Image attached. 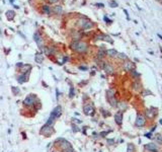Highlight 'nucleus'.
Returning a JSON list of instances; mask_svg holds the SVG:
<instances>
[{
  "label": "nucleus",
  "instance_id": "obj_1",
  "mask_svg": "<svg viewBox=\"0 0 162 152\" xmlns=\"http://www.w3.org/2000/svg\"><path fill=\"white\" fill-rule=\"evenodd\" d=\"M70 48L78 53H84L87 51V45L83 42H80V41H73L70 44Z\"/></svg>",
  "mask_w": 162,
  "mask_h": 152
},
{
  "label": "nucleus",
  "instance_id": "obj_2",
  "mask_svg": "<svg viewBox=\"0 0 162 152\" xmlns=\"http://www.w3.org/2000/svg\"><path fill=\"white\" fill-rule=\"evenodd\" d=\"M54 133V128L53 126H49V125H45L42 130H41V134L42 135H45L47 137H50L52 134Z\"/></svg>",
  "mask_w": 162,
  "mask_h": 152
},
{
  "label": "nucleus",
  "instance_id": "obj_3",
  "mask_svg": "<svg viewBox=\"0 0 162 152\" xmlns=\"http://www.w3.org/2000/svg\"><path fill=\"white\" fill-rule=\"evenodd\" d=\"M36 102H37V98H36L35 94H29V95L24 98L23 105H24V106H30V107H32V106H34V105L36 104Z\"/></svg>",
  "mask_w": 162,
  "mask_h": 152
},
{
  "label": "nucleus",
  "instance_id": "obj_4",
  "mask_svg": "<svg viewBox=\"0 0 162 152\" xmlns=\"http://www.w3.org/2000/svg\"><path fill=\"white\" fill-rule=\"evenodd\" d=\"M107 99H109L110 104L113 107H118V102L114 96V91L113 90H107Z\"/></svg>",
  "mask_w": 162,
  "mask_h": 152
},
{
  "label": "nucleus",
  "instance_id": "obj_5",
  "mask_svg": "<svg viewBox=\"0 0 162 152\" xmlns=\"http://www.w3.org/2000/svg\"><path fill=\"white\" fill-rule=\"evenodd\" d=\"M79 24L81 26V28H82L83 30H88V29H91L93 27V23L89 20H83V19H81Z\"/></svg>",
  "mask_w": 162,
  "mask_h": 152
},
{
  "label": "nucleus",
  "instance_id": "obj_6",
  "mask_svg": "<svg viewBox=\"0 0 162 152\" xmlns=\"http://www.w3.org/2000/svg\"><path fill=\"white\" fill-rule=\"evenodd\" d=\"M145 124V117L142 115H138L136 119V126L137 127H142Z\"/></svg>",
  "mask_w": 162,
  "mask_h": 152
},
{
  "label": "nucleus",
  "instance_id": "obj_7",
  "mask_svg": "<svg viewBox=\"0 0 162 152\" xmlns=\"http://www.w3.org/2000/svg\"><path fill=\"white\" fill-rule=\"evenodd\" d=\"M145 149L151 151V152H158V147L154 143H148L145 145Z\"/></svg>",
  "mask_w": 162,
  "mask_h": 152
},
{
  "label": "nucleus",
  "instance_id": "obj_8",
  "mask_svg": "<svg viewBox=\"0 0 162 152\" xmlns=\"http://www.w3.org/2000/svg\"><path fill=\"white\" fill-rule=\"evenodd\" d=\"M83 111H84V114H85V115L90 116V115H92V114L94 113V108H93L91 105H86V106L84 107Z\"/></svg>",
  "mask_w": 162,
  "mask_h": 152
},
{
  "label": "nucleus",
  "instance_id": "obj_9",
  "mask_svg": "<svg viewBox=\"0 0 162 152\" xmlns=\"http://www.w3.org/2000/svg\"><path fill=\"white\" fill-rule=\"evenodd\" d=\"M61 141H62V143H61V149H62L64 152H66L69 148H71V147H72V146H71V144H70L68 141H66L65 139H62Z\"/></svg>",
  "mask_w": 162,
  "mask_h": 152
},
{
  "label": "nucleus",
  "instance_id": "obj_10",
  "mask_svg": "<svg viewBox=\"0 0 162 152\" xmlns=\"http://www.w3.org/2000/svg\"><path fill=\"white\" fill-rule=\"evenodd\" d=\"M61 114H62V108L60 107V106H58V107H56L54 110H53V112H52V116H54L55 118H59L60 116H61Z\"/></svg>",
  "mask_w": 162,
  "mask_h": 152
},
{
  "label": "nucleus",
  "instance_id": "obj_11",
  "mask_svg": "<svg viewBox=\"0 0 162 152\" xmlns=\"http://www.w3.org/2000/svg\"><path fill=\"white\" fill-rule=\"evenodd\" d=\"M29 73H30V71H28V72L23 73L21 76H19V77H18L17 81H18L19 83H23V82L28 81V78H29Z\"/></svg>",
  "mask_w": 162,
  "mask_h": 152
},
{
  "label": "nucleus",
  "instance_id": "obj_12",
  "mask_svg": "<svg viewBox=\"0 0 162 152\" xmlns=\"http://www.w3.org/2000/svg\"><path fill=\"white\" fill-rule=\"evenodd\" d=\"M115 120H116V123L118 125H122V121H123V114L121 112L117 113L115 115Z\"/></svg>",
  "mask_w": 162,
  "mask_h": 152
},
{
  "label": "nucleus",
  "instance_id": "obj_13",
  "mask_svg": "<svg viewBox=\"0 0 162 152\" xmlns=\"http://www.w3.org/2000/svg\"><path fill=\"white\" fill-rule=\"evenodd\" d=\"M53 11H54L56 14H62V12H63V8H62V6H61V5H56V6H54Z\"/></svg>",
  "mask_w": 162,
  "mask_h": 152
},
{
  "label": "nucleus",
  "instance_id": "obj_14",
  "mask_svg": "<svg viewBox=\"0 0 162 152\" xmlns=\"http://www.w3.org/2000/svg\"><path fill=\"white\" fill-rule=\"evenodd\" d=\"M103 69L106 71V73H109V74H112L113 72H114V68L110 65V64H104L103 65Z\"/></svg>",
  "mask_w": 162,
  "mask_h": 152
},
{
  "label": "nucleus",
  "instance_id": "obj_15",
  "mask_svg": "<svg viewBox=\"0 0 162 152\" xmlns=\"http://www.w3.org/2000/svg\"><path fill=\"white\" fill-rule=\"evenodd\" d=\"M106 54H107L110 57H116V56H118V52H117L116 50H114V49L107 50V51H106Z\"/></svg>",
  "mask_w": 162,
  "mask_h": 152
},
{
  "label": "nucleus",
  "instance_id": "obj_16",
  "mask_svg": "<svg viewBox=\"0 0 162 152\" xmlns=\"http://www.w3.org/2000/svg\"><path fill=\"white\" fill-rule=\"evenodd\" d=\"M35 60H36V62H38V63H42V62L44 61V57H43L42 54H37Z\"/></svg>",
  "mask_w": 162,
  "mask_h": 152
},
{
  "label": "nucleus",
  "instance_id": "obj_17",
  "mask_svg": "<svg viewBox=\"0 0 162 152\" xmlns=\"http://www.w3.org/2000/svg\"><path fill=\"white\" fill-rule=\"evenodd\" d=\"M42 11H43L44 13H46V14H50V12H51L50 6H48V5H44V6L42 7Z\"/></svg>",
  "mask_w": 162,
  "mask_h": 152
},
{
  "label": "nucleus",
  "instance_id": "obj_18",
  "mask_svg": "<svg viewBox=\"0 0 162 152\" xmlns=\"http://www.w3.org/2000/svg\"><path fill=\"white\" fill-rule=\"evenodd\" d=\"M155 140H156V142H157V143L162 144V136H161L160 134H157V135L155 136Z\"/></svg>",
  "mask_w": 162,
  "mask_h": 152
},
{
  "label": "nucleus",
  "instance_id": "obj_19",
  "mask_svg": "<svg viewBox=\"0 0 162 152\" xmlns=\"http://www.w3.org/2000/svg\"><path fill=\"white\" fill-rule=\"evenodd\" d=\"M6 16H7V18H8V19H12V18H13V16H14V12L9 10V11H7V12H6Z\"/></svg>",
  "mask_w": 162,
  "mask_h": 152
},
{
  "label": "nucleus",
  "instance_id": "obj_20",
  "mask_svg": "<svg viewBox=\"0 0 162 152\" xmlns=\"http://www.w3.org/2000/svg\"><path fill=\"white\" fill-rule=\"evenodd\" d=\"M135 151V146L133 144H129L128 145V149H127V152H134Z\"/></svg>",
  "mask_w": 162,
  "mask_h": 152
},
{
  "label": "nucleus",
  "instance_id": "obj_21",
  "mask_svg": "<svg viewBox=\"0 0 162 152\" xmlns=\"http://www.w3.org/2000/svg\"><path fill=\"white\" fill-rule=\"evenodd\" d=\"M34 37H35V41H36L37 43H39V44H40V43H41V37H40V35H39L38 33H36Z\"/></svg>",
  "mask_w": 162,
  "mask_h": 152
},
{
  "label": "nucleus",
  "instance_id": "obj_22",
  "mask_svg": "<svg viewBox=\"0 0 162 152\" xmlns=\"http://www.w3.org/2000/svg\"><path fill=\"white\" fill-rule=\"evenodd\" d=\"M125 69H126L127 71H130V70L132 69V64H131V63H126V64H125Z\"/></svg>",
  "mask_w": 162,
  "mask_h": 152
},
{
  "label": "nucleus",
  "instance_id": "obj_23",
  "mask_svg": "<svg viewBox=\"0 0 162 152\" xmlns=\"http://www.w3.org/2000/svg\"><path fill=\"white\" fill-rule=\"evenodd\" d=\"M12 92H13L14 95H17V94L19 93V88H17V87H12Z\"/></svg>",
  "mask_w": 162,
  "mask_h": 152
},
{
  "label": "nucleus",
  "instance_id": "obj_24",
  "mask_svg": "<svg viewBox=\"0 0 162 152\" xmlns=\"http://www.w3.org/2000/svg\"><path fill=\"white\" fill-rule=\"evenodd\" d=\"M74 94H75V93H74V88H73V87H70V91H69V96H70V97H73V96H74Z\"/></svg>",
  "mask_w": 162,
  "mask_h": 152
},
{
  "label": "nucleus",
  "instance_id": "obj_25",
  "mask_svg": "<svg viewBox=\"0 0 162 152\" xmlns=\"http://www.w3.org/2000/svg\"><path fill=\"white\" fill-rule=\"evenodd\" d=\"M133 86H134V89H135V90H139V89H140V84L137 83V82H135V83L133 84Z\"/></svg>",
  "mask_w": 162,
  "mask_h": 152
},
{
  "label": "nucleus",
  "instance_id": "obj_26",
  "mask_svg": "<svg viewBox=\"0 0 162 152\" xmlns=\"http://www.w3.org/2000/svg\"><path fill=\"white\" fill-rule=\"evenodd\" d=\"M118 106L120 107V109H121V110H125V109L127 108V106H126V104H125V103H121V104H120V105H118Z\"/></svg>",
  "mask_w": 162,
  "mask_h": 152
},
{
  "label": "nucleus",
  "instance_id": "obj_27",
  "mask_svg": "<svg viewBox=\"0 0 162 152\" xmlns=\"http://www.w3.org/2000/svg\"><path fill=\"white\" fill-rule=\"evenodd\" d=\"M104 54H105V52H103V51H99V52L97 53V56H98V58H102V57L104 56Z\"/></svg>",
  "mask_w": 162,
  "mask_h": 152
},
{
  "label": "nucleus",
  "instance_id": "obj_28",
  "mask_svg": "<svg viewBox=\"0 0 162 152\" xmlns=\"http://www.w3.org/2000/svg\"><path fill=\"white\" fill-rule=\"evenodd\" d=\"M118 56H119L121 59H127V56H126L125 54H123V53H121V54H118Z\"/></svg>",
  "mask_w": 162,
  "mask_h": 152
},
{
  "label": "nucleus",
  "instance_id": "obj_29",
  "mask_svg": "<svg viewBox=\"0 0 162 152\" xmlns=\"http://www.w3.org/2000/svg\"><path fill=\"white\" fill-rule=\"evenodd\" d=\"M79 69H81V70H87V67H85V66H79Z\"/></svg>",
  "mask_w": 162,
  "mask_h": 152
},
{
  "label": "nucleus",
  "instance_id": "obj_30",
  "mask_svg": "<svg viewBox=\"0 0 162 152\" xmlns=\"http://www.w3.org/2000/svg\"><path fill=\"white\" fill-rule=\"evenodd\" d=\"M73 131H74V132H77V131H79V129H77V126L73 125Z\"/></svg>",
  "mask_w": 162,
  "mask_h": 152
},
{
  "label": "nucleus",
  "instance_id": "obj_31",
  "mask_svg": "<svg viewBox=\"0 0 162 152\" xmlns=\"http://www.w3.org/2000/svg\"><path fill=\"white\" fill-rule=\"evenodd\" d=\"M145 136H146L147 138H152V134H151V133H147Z\"/></svg>",
  "mask_w": 162,
  "mask_h": 152
},
{
  "label": "nucleus",
  "instance_id": "obj_32",
  "mask_svg": "<svg viewBox=\"0 0 162 152\" xmlns=\"http://www.w3.org/2000/svg\"><path fill=\"white\" fill-rule=\"evenodd\" d=\"M49 1V3H55V2H57L58 0H48Z\"/></svg>",
  "mask_w": 162,
  "mask_h": 152
},
{
  "label": "nucleus",
  "instance_id": "obj_33",
  "mask_svg": "<svg viewBox=\"0 0 162 152\" xmlns=\"http://www.w3.org/2000/svg\"><path fill=\"white\" fill-rule=\"evenodd\" d=\"M112 5H113L112 7H117V3H116V2H113V3H112Z\"/></svg>",
  "mask_w": 162,
  "mask_h": 152
},
{
  "label": "nucleus",
  "instance_id": "obj_34",
  "mask_svg": "<svg viewBox=\"0 0 162 152\" xmlns=\"http://www.w3.org/2000/svg\"><path fill=\"white\" fill-rule=\"evenodd\" d=\"M107 142H109V143H111V144H112V143H114V140H109V141H107Z\"/></svg>",
  "mask_w": 162,
  "mask_h": 152
}]
</instances>
